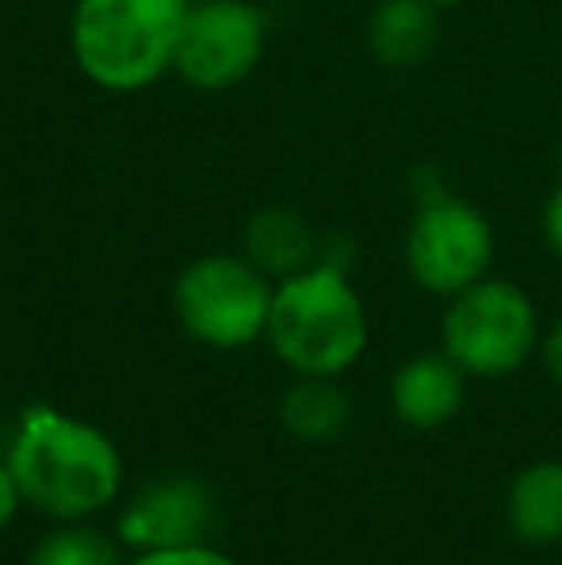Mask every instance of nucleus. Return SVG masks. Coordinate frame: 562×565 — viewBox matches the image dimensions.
I'll list each match as a JSON object with an SVG mask.
<instances>
[{
    "instance_id": "nucleus-1",
    "label": "nucleus",
    "mask_w": 562,
    "mask_h": 565,
    "mask_svg": "<svg viewBox=\"0 0 562 565\" xmlns=\"http://www.w3.org/2000/svg\"><path fill=\"white\" fill-rule=\"evenodd\" d=\"M8 469L23 500L62 523L108 508L124 481V461L113 439L51 404L23 408L8 447Z\"/></svg>"
},
{
    "instance_id": "nucleus-2",
    "label": "nucleus",
    "mask_w": 562,
    "mask_h": 565,
    "mask_svg": "<svg viewBox=\"0 0 562 565\" xmlns=\"http://www.w3.org/2000/svg\"><path fill=\"white\" fill-rule=\"evenodd\" d=\"M367 335V308L331 262L282 277L274 289L266 339L297 377H339L359 362Z\"/></svg>"
},
{
    "instance_id": "nucleus-3",
    "label": "nucleus",
    "mask_w": 562,
    "mask_h": 565,
    "mask_svg": "<svg viewBox=\"0 0 562 565\" xmlns=\"http://www.w3.org/2000/svg\"><path fill=\"white\" fill-rule=\"evenodd\" d=\"M189 0H77L74 58L93 85L136 93L173 70Z\"/></svg>"
},
{
    "instance_id": "nucleus-4",
    "label": "nucleus",
    "mask_w": 562,
    "mask_h": 565,
    "mask_svg": "<svg viewBox=\"0 0 562 565\" xmlns=\"http://www.w3.org/2000/svg\"><path fill=\"white\" fill-rule=\"evenodd\" d=\"M271 305L274 289L263 269L232 254L193 262L173 285V308H178L181 328L216 350L247 347L266 335Z\"/></svg>"
},
{
    "instance_id": "nucleus-5",
    "label": "nucleus",
    "mask_w": 562,
    "mask_h": 565,
    "mask_svg": "<svg viewBox=\"0 0 562 565\" xmlns=\"http://www.w3.org/2000/svg\"><path fill=\"white\" fill-rule=\"evenodd\" d=\"M536 347V308L512 281H474L443 316V354L463 373L501 377Z\"/></svg>"
},
{
    "instance_id": "nucleus-6",
    "label": "nucleus",
    "mask_w": 562,
    "mask_h": 565,
    "mask_svg": "<svg viewBox=\"0 0 562 565\" xmlns=\"http://www.w3.org/2000/svg\"><path fill=\"white\" fill-rule=\"evenodd\" d=\"M409 269L416 285L439 297L470 289L494 262V231L474 204L455 196H432L409 227Z\"/></svg>"
},
{
    "instance_id": "nucleus-7",
    "label": "nucleus",
    "mask_w": 562,
    "mask_h": 565,
    "mask_svg": "<svg viewBox=\"0 0 562 565\" xmlns=\"http://www.w3.org/2000/svg\"><path fill=\"white\" fill-rule=\"evenodd\" d=\"M266 51V15L247 0H193L173 70L193 89H232Z\"/></svg>"
},
{
    "instance_id": "nucleus-8",
    "label": "nucleus",
    "mask_w": 562,
    "mask_h": 565,
    "mask_svg": "<svg viewBox=\"0 0 562 565\" xmlns=\"http://www.w3.org/2000/svg\"><path fill=\"white\" fill-rule=\"evenodd\" d=\"M216 523V500L197 477H170L142 489L120 515L116 539L131 551H170L197 546Z\"/></svg>"
},
{
    "instance_id": "nucleus-9",
    "label": "nucleus",
    "mask_w": 562,
    "mask_h": 565,
    "mask_svg": "<svg viewBox=\"0 0 562 565\" xmlns=\"http://www.w3.org/2000/svg\"><path fill=\"white\" fill-rule=\"evenodd\" d=\"M393 408L409 427H443L463 408V370L447 354H416L393 377Z\"/></svg>"
},
{
    "instance_id": "nucleus-10",
    "label": "nucleus",
    "mask_w": 562,
    "mask_h": 565,
    "mask_svg": "<svg viewBox=\"0 0 562 565\" xmlns=\"http://www.w3.org/2000/svg\"><path fill=\"white\" fill-rule=\"evenodd\" d=\"M439 35V8L427 0H382L370 15V51L385 66H421Z\"/></svg>"
},
{
    "instance_id": "nucleus-11",
    "label": "nucleus",
    "mask_w": 562,
    "mask_h": 565,
    "mask_svg": "<svg viewBox=\"0 0 562 565\" xmlns=\"http://www.w3.org/2000/svg\"><path fill=\"white\" fill-rule=\"evenodd\" d=\"M509 527L528 546L562 539V461H540L517 473L509 489Z\"/></svg>"
},
{
    "instance_id": "nucleus-12",
    "label": "nucleus",
    "mask_w": 562,
    "mask_h": 565,
    "mask_svg": "<svg viewBox=\"0 0 562 565\" xmlns=\"http://www.w3.org/2000/svg\"><path fill=\"white\" fill-rule=\"evenodd\" d=\"M282 424L305 443L336 439L351 424V401L336 385V377H300L282 396Z\"/></svg>"
},
{
    "instance_id": "nucleus-13",
    "label": "nucleus",
    "mask_w": 562,
    "mask_h": 565,
    "mask_svg": "<svg viewBox=\"0 0 562 565\" xmlns=\"http://www.w3.org/2000/svg\"><path fill=\"white\" fill-rule=\"evenodd\" d=\"M312 258V231L289 209H266L247 227V262H255L266 277H293L308 269Z\"/></svg>"
},
{
    "instance_id": "nucleus-14",
    "label": "nucleus",
    "mask_w": 562,
    "mask_h": 565,
    "mask_svg": "<svg viewBox=\"0 0 562 565\" xmlns=\"http://www.w3.org/2000/svg\"><path fill=\"white\" fill-rule=\"evenodd\" d=\"M31 565H120V546L105 531L82 527V520H74L35 546Z\"/></svg>"
},
{
    "instance_id": "nucleus-15",
    "label": "nucleus",
    "mask_w": 562,
    "mask_h": 565,
    "mask_svg": "<svg viewBox=\"0 0 562 565\" xmlns=\"http://www.w3.org/2000/svg\"><path fill=\"white\" fill-rule=\"evenodd\" d=\"M131 565H240L212 546H170V551H142Z\"/></svg>"
},
{
    "instance_id": "nucleus-16",
    "label": "nucleus",
    "mask_w": 562,
    "mask_h": 565,
    "mask_svg": "<svg viewBox=\"0 0 562 565\" xmlns=\"http://www.w3.org/2000/svg\"><path fill=\"white\" fill-rule=\"evenodd\" d=\"M20 504H23L20 484H15L12 469H8V461H0V531H4L8 523L15 520V512H20Z\"/></svg>"
},
{
    "instance_id": "nucleus-17",
    "label": "nucleus",
    "mask_w": 562,
    "mask_h": 565,
    "mask_svg": "<svg viewBox=\"0 0 562 565\" xmlns=\"http://www.w3.org/2000/svg\"><path fill=\"white\" fill-rule=\"evenodd\" d=\"M543 231H548V243H551V250L562 258V185L551 193V201H548V209H543Z\"/></svg>"
},
{
    "instance_id": "nucleus-18",
    "label": "nucleus",
    "mask_w": 562,
    "mask_h": 565,
    "mask_svg": "<svg viewBox=\"0 0 562 565\" xmlns=\"http://www.w3.org/2000/svg\"><path fill=\"white\" fill-rule=\"evenodd\" d=\"M543 362H548V373L562 388V320L555 323V331L548 335V342H543Z\"/></svg>"
},
{
    "instance_id": "nucleus-19",
    "label": "nucleus",
    "mask_w": 562,
    "mask_h": 565,
    "mask_svg": "<svg viewBox=\"0 0 562 565\" xmlns=\"http://www.w3.org/2000/svg\"><path fill=\"white\" fill-rule=\"evenodd\" d=\"M427 4H435V8H450V4H458V0H427Z\"/></svg>"
},
{
    "instance_id": "nucleus-20",
    "label": "nucleus",
    "mask_w": 562,
    "mask_h": 565,
    "mask_svg": "<svg viewBox=\"0 0 562 565\" xmlns=\"http://www.w3.org/2000/svg\"><path fill=\"white\" fill-rule=\"evenodd\" d=\"M189 4H193V0H189Z\"/></svg>"
}]
</instances>
